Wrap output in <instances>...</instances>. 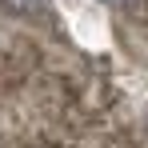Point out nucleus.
<instances>
[{
  "label": "nucleus",
  "instance_id": "obj_1",
  "mask_svg": "<svg viewBox=\"0 0 148 148\" xmlns=\"http://www.w3.org/2000/svg\"><path fill=\"white\" fill-rule=\"evenodd\" d=\"M108 4H124V0H108Z\"/></svg>",
  "mask_w": 148,
  "mask_h": 148
}]
</instances>
